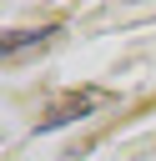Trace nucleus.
Returning <instances> with one entry per match:
<instances>
[{"mask_svg": "<svg viewBox=\"0 0 156 161\" xmlns=\"http://www.w3.org/2000/svg\"><path fill=\"white\" fill-rule=\"evenodd\" d=\"M96 106H106V91H96V86H81V91H65V96H55V101L45 106V116H40V131H55V126H70V121L91 116Z\"/></svg>", "mask_w": 156, "mask_h": 161, "instance_id": "f257e3e1", "label": "nucleus"}, {"mask_svg": "<svg viewBox=\"0 0 156 161\" xmlns=\"http://www.w3.org/2000/svg\"><path fill=\"white\" fill-rule=\"evenodd\" d=\"M45 40H55V30H15V35H5V55H25Z\"/></svg>", "mask_w": 156, "mask_h": 161, "instance_id": "f03ea898", "label": "nucleus"}]
</instances>
